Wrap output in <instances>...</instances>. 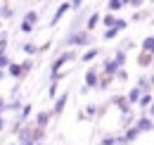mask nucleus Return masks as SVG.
<instances>
[{
    "label": "nucleus",
    "mask_w": 154,
    "mask_h": 145,
    "mask_svg": "<svg viewBox=\"0 0 154 145\" xmlns=\"http://www.w3.org/2000/svg\"><path fill=\"white\" fill-rule=\"evenodd\" d=\"M93 40H95L93 34H88L85 29H69L66 36L62 38V48H66V50H74V48H88Z\"/></svg>",
    "instance_id": "nucleus-1"
},
{
    "label": "nucleus",
    "mask_w": 154,
    "mask_h": 145,
    "mask_svg": "<svg viewBox=\"0 0 154 145\" xmlns=\"http://www.w3.org/2000/svg\"><path fill=\"white\" fill-rule=\"evenodd\" d=\"M74 60H78L76 50H62V53L52 60V64H50V81H62V79H64V64H69V62H74Z\"/></svg>",
    "instance_id": "nucleus-2"
},
{
    "label": "nucleus",
    "mask_w": 154,
    "mask_h": 145,
    "mask_svg": "<svg viewBox=\"0 0 154 145\" xmlns=\"http://www.w3.org/2000/svg\"><path fill=\"white\" fill-rule=\"evenodd\" d=\"M17 145H36L33 140V121H26L21 131L17 133Z\"/></svg>",
    "instance_id": "nucleus-3"
},
{
    "label": "nucleus",
    "mask_w": 154,
    "mask_h": 145,
    "mask_svg": "<svg viewBox=\"0 0 154 145\" xmlns=\"http://www.w3.org/2000/svg\"><path fill=\"white\" fill-rule=\"evenodd\" d=\"M119 69H123V67H119L112 57H104V60H102V64H100V74H102V76H107V79H114Z\"/></svg>",
    "instance_id": "nucleus-4"
},
{
    "label": "nucleus",
    "mask_w": 154,
    "mask_h": 145,
    "mask_svg": "<svg viewBox=\"0 0 154 145\" xmlns=\"http://www.w3.org/2000/svg\"><path fill=\"white\" fill-rule=\"evenodd\" d=\"M97 81H100V67H88V72L83 76V88L93 91V88H97Z\"/></svg>",
    "instance_id": "nucleus-5"
},
{
    "label": "nucleus",
    "mask_w": 154,
    "mask_h": 145,
    "mask_svg": "<svg viewBox=\"0 0 154 145\" xmlns=\"http://www.w3.org/2000/svg\"><path fill=\"white\" fill-rule=\"evenodd\" d=\"M66 102H69V91L59 93L57 98L52 100V109H50V114H52V117H59V114L66 109Z\"/></svg>",
    "instance_id": "nucleus-6"
},
{
    "label": "nucleus",
    "mask_w": 154,
    "mask_h": 145,
    "mask_svg": "<svg viewBox=\"0 0 154 145\" xmlns=\"http://www.w3.org/2000/svg\"><path fill=\"white\" fill-rule=\"evenodd\" d=\"M107 105H114V107L119 109L121 114H128V112H133V107H131V105H128V100H126V95H112Z\"/></svg>",
    "instance_id": "nucleus-7"
},
{
    "label": "nucleus",
    "mask_w": 154,
    "mask_h": 145,
    "mask_svg": "<svg viewBox=\"0 0 154 145\" xmlns=\"http://www.w3.org/2000/svg\"><path fill=\"white\" fill-rule=\"evenodd\" d=\"M133 128L142 136V133H149V131H154V121L147 117V114H142L140 119H135V124H133Z\"/></svg>",
    "instance_id": "nucleus-8"
},
{
    "label": "nucleus",
    "mask_w": 154,
    "mask_h": 145,
    "mask_svg": "<svg viewBox=\"0 0 154 145\" xmlns=\"http://www.w3.org/2000/svg\"><path fill=\"white\" fill-rule=\"evenodd\" d=\"M50 121H52V114H50V109H40V112H36V119H33V126L36 128H45L50 126Z\"/></svg>",
    "instance_id": "nucleus-9"
},
{
    "label": "nucleus",
    "mask_w": 154,
    "mask_h": 145,
    "mask_svg": "<svg viewBox=\"0 0 154 145\" xmlns=\"http://www.w3.org/2000/svg\"><path fill=\"white\" fill-rule=\"evenodd\" d=\"M69 10H71V2H59V5H57V10H55V14H52V19H50V29H52V26H57V24H59V19L64 17V14L69 12Z\"/></svg>",
    "instance_id": "nucleus-10"
},
{
    "label": "nucleus",
    "mask_w": 154,
    "mask_h": 145,
    "mask_svg": "<svg viewBox=\"0 0 154 145\" xmlns=\"http://www.w3.org/2000/svg\"><path fill=\"white\" fill-rule=\"evenodd\" d=\"M5 74H7L10 79H14V81H21V79H24V72H21V64H19V62H10L7 69H5Z\"/></svg>",
    "instance_id": "nucleus-11"
},
{
    "label": "nucleus",
    "mask_w": 154,
    "mask_h": 145,
    "mask_svg": "<svg viewBox=\"0 0 154 145\" xmlns=\"http://www.w3.org/2000/svg\"><path fill=\"white\" fill-rule=\"evenodd\" d=\"M100 19H102V14H100V12H90V14H88V19H85V26H83V29H85L88 34H93V29H97Z\"/></svg>",
    "instance_id": "nucleus-12"
},
{
    "label": "nucleus",
    "mask_w": 154,
    "mask_h": 145,
    "mask_svg": "<svg viewBox=\"0 0 154 145\" xmlns=\"http://www.w3.org/2000/svg\"><path fill=\"white\" fill-rule=\"evenodd\" d=\"M21 21H26V24H31V26H38L40 12H38V10H26V12H24V17H21Z\"/></svg>",
    "instance_id": "nucleus-13"
},
{
    "label": "nucleus",
    "mask_w": 154,
    "mask_h": 145,
    "mask_svg": "<svg viewBox=\"0 0 154 145\" xmlns=\"http://www.w3.org/2000/svg\"><path fill=\"white\" fill-rule=\"evenodd\" d=\"M21 107H24V100H21V98H12V100H7V112H12L14 117L21 112Z\"/></svg>",
    "instance_id": "nucleus-14"
},
{
    "label": "nucleus",
    "mask_w": 154,
    "mask_h": 145,
    "mask_svg": "<svg viewBox=\"0 0 154 145\" xmlns=\"http://www.w3.org/2000/svg\"><path fill=\"white\" fill-rule=\"evenodd\" d=\"M21 53L26 55V57H31V60H33V57L38 55V45H36L33 40H26V43L21 45Z\"/></svg>",
    "instance_id": "nucleus-15"
},
{
    "label": "nucleus",
    "mask_w": 154,
    "mask_h": 145,
    "mask_svg": "<svg viewBox=\"0 0 154 145\" xmlns=\"http://www.w3.org/2000/svg\"><path fill=\"white\" fill-rule=\"evenodd\" d=\"M140 53L154 55V36H145V38H142V43H140Z\"/></svg>",
    "instance_id": "nucleus-16"
},
{
    "label": "nucleus",
    "mask_w": 154,
    "mask_h": 145,
    "mask_svg": "<svg viewBox=\"0 0 154 145\" xmlns=\"http://www.w3.org/2000/svg\"><path fill=\"white\" fill-rule=\"evenodd\" d=\"M135 88L142 93V95H145V93H152V88H149V79H147L145 74H140V76H137V86H135Z\"/></svg>",
    "instance_id": "nucleus-17"
},
{
    "label": "nucleus",
    "mask_w": 154,
    "mask_h": 145,
    "mask_svg": "<svg viewBox=\"0 0 154 145\" xmlns=\"http://www.w3.org/2000/svg\"><path fill=\"white\" fill-rule=\"evenodd\" d=\"M140 98H142V93L137 91V88H131V91L126 93V100H128V105H131V107H133V105H137V102H140Z\"/></svg>",
    "instance_id": "nucleus-18"
},
{
    "label": "nucleus",
    "mask_w": 154,
    "mask_h": 145,
    "mask_svg": "<svg viewBox=\"0 0 154 145\" xmlns=\"http://www.w3.org/2000/svg\"><path fill=\"white\" fill-rule=\"evenodd\" d=\"M123 7H126V0H109V2H107V12H109V14H116V12L123 10Z\"/></svg>",
    "instance_id": "nucleus-19"
},
{
    "label": "nucleus",
    "mask_w": 154,
    "mask_h": 145,
    "mask_svg": "<svg viewBox=\"0 0 154 145\" xmlns=\"http://www.w3.org/2000/svg\"><path fill=\"white\" fill-rule=\"evenodd\" d=\"M0 19H5V21L14 19V5H7V2H2V10H0Z\"/></svg>",
    "instance_id": "nucleus-20"
},
{
    "label": "nucleus",
    "mask_w": 154,
    "mask_h": 145,
    "mask_svg": "<svg viewBox=\"0 0 154 145\" xmlns=\"http://www.w3.org/2000/svg\"><path fill=\"white\" fill-rule=\"evenodd\" d=\"M133 124H135V114H133V112H128V114H121V128H123V131L133 128Z\"/></svg>",
    "instance_id": "nucleus-21"
},
{
    "label": "nucleus",
    "mask_w": 154,
    "mask_h": 145,
    "mask_svg": "<svg viewBox=\"0 0 154 145\" xmlns=\"http://www.w3.org/2000/svg\"><path fill=\"white\" fill-rule=\"evenodd\" d=\"M112 60H114L119 67H126V62H128V55L123 53L121 48H116V50H114V55H112Z\"/></svg>",
    "instance_id": "nucleus-22"
},
{
    "label": "nucleus",
    "mask_w": 154,
    "mask_h": 145,
    "mask_svg": "<svg viewBox=\"0 0 154 145\" xmlns=\"http://www.w3.org/2000/svg\"><path fill=\"white\" fill-rule=\"evenodd\" d=\"M100 53H102V50H100V48H88V50H85V53L81 55V62H93V60H95V57H100Z\"/></svg>",
    "instance_id": "nucleus-23"
},
{
    "label": "nucleus",
    "mask_w": 154,
    "mask_h": 145,
    "mask_svg": "<svg viewBox=\"0 0 154 145\" xmlns=\"http://www.w3.org/2000/svg\"><path fill=\"white\" fill-rule=\"evenodd\" d=\"M31 112H33V107H31L29 102H24V107H21V112L17 114V119H19L21 124H26V121H29V117H31Z\"/></svg>",
    "instance_id": "nucleus-24"
},
{
    "label": "nucleus",
    "mask_w": 154,
    "mask_h": 145,
    "mask_svg": "<svg viewBox=\"0 0 154 145\" xmlns=\"http://www.w3.org/2000/svg\"><path fill=\"white\" fill-rule=\"evenodd\" d=\"M83 114H85V119H95V117H100V105H85V109H83Z\"/></svg>",
    "instance_id": "nucleus-25"
},
{
    "label": "nucleus",
    "mask_w": 154,
    "mask_h": 145,
    "mask_svg": "<svg viewBox=\"0 0 154 145\" xmlns=\"http://www.w3.org/2000/svg\"><path fill=\"white\" fill-rule=\"evenodd\" d=\"M137 64H140V67H152V64H154V55L140 53V55H137Z\"/></svg>",
    "instance_id": "nucleus-26"
},
{
    "label": "nucleus",
    "mask_w": 154,
    "mask_h": 145,
    "mask_svg": "<svg viewBox=\"0 0 154 145\" xmlns=\"http://www.w3.org/2000/svg\"><path fill=\"white\" fill-rule=\"evenodd\" d=\"M121 136H123V140H126V143H128V145H131V143H135V140L140 138V133H137L135 128H128V131H123Z\"/></svg>",
    "instance_id": "nucleus-27"
},
{
    "label": "nucleus",
    "mask_w": 154,
    "mask_h": 145,
    "mask_svg": "<svg viewBox=\"0 0 154 145\" xmlns=\"http://www.w3.org/2000/svg\"><path fill=\"white\" fill-rule=\"evenodd\" d=\"M7 43H10V34L2 29L0 31V55H7Z\"/></svg>",
    "instance_id": "nucleus-28"
},
{
    "label": "nucleus",
    "mask_w": 154,
    "mask_h": 145,
    "mask_svg": "<svg viewBox=\"0 0 154 145\" xmlns=\"http://www.w3.org/2000/svg\"><path fill=\"white\" fill-rule=\"evenodd\" d=\"M116 14H109V12H107V14H102V19H100V21H102V26H104V29H112V26H114L116 24Z\"/></svg>",
    "instance_id": "nucleus-29"
},
{
    "label": "nucleus",
    "mask_w": 154,
    "mask_h": 145,
    "mask_svg": "<svg viewBox=\"0 0 154 145\" xmlns=\"http://www.w3.org/2000/svg\"><path fill=\"white\" fill-rule=\"evenodd\" d=\"M57 95H59V81H50V86H48V98L55 100Z\"/></svg>",
    "instance_id": "nucleus-30"
},
{
    "label": "nucleus",
    "mask_w": 154,
    "mask_h": 145,
    "mask_svg": "<svg viewBox=\"0 0 154 145\" xmlns=\"http://www.w3.org/2000/svg\"><path fill=\"white\" fill-rule=\"evenodd\" d=\"M19 64H21V72H24V79L33 72V60H31V57H26V60H24V62H19Z\"/></svg>",
    "instance_id": "nucleus-31"
},
{
    "label": "nucleus",
    "mask_w": 154,
    "mask_h": 145,
    "mask_svg": "<svg viewBox=\"0 0 154 145\" xmlns=\"http://www.w3.org/2000/svg\"><path fill=\"white\" fill-rule=\"evenodd\" d=\"M152 102H154V95H152V93H145V95L140 98V102H137V105H140V107H142L145 112H147V107H149Z\"/></svg>",
    "instance_id": "nucleus-32"
},
{
    "label": "nucleus",
    "mask_w": 154,
    "mask_h": 145,
    "mask_svg": "<svg viewBox=\"0 0 154 145\" xmlns=\"http://www.w3.org/2000/svg\"><path fill=\"white\" fill-rule=\"evenodd\" d=\"M112 81H114V79H107V76L100 74V81H97V88H95V91H107V88L112 86Z\"/></svg>",
    "instance_id": "nucleus-33"
},
{
    "label": "nucleus",
    "mask_w": 154,
    "mask_h": 145,
    "mask_svg": "<svg viewBox=\"0 0 154 145\" xmlns=\"http://www.w3.org/2000/svg\"><path fill=\"white\" fill-rule=\"evenodd\" d=\"M116 36H119V31H116L114 26H112V29H104V31H102V38H104V40H114Z\"/></svg>",
    "instance_id": "nucleus-34"
},
{
    "label": "nucleus",
    "mask_w": 154,
    "mask_h": 145,
    "mask_svg": "<svg viewBox=\"0 0 154 145\" xmlns=\"http://www.w3.org/2000/svg\"><path fill=\"white\" fill-rule=\"evenodd\" d=\"M100 145H116V136H114V133L102 136V138H100Z\"/></svg>",
    "instance_id": "nucleus-35"
},
{
    "label": "nucleus",
    "mask_w": 154,
    "mask_h": 145,
    "mask_svg": "<svg viewBox=\"0 0 154 145\" xmlns=\"http://www.w3.org/2000/svg\"><path fill=\"white\" fill-rule=\"evenodd\" d=\"M19 31L24 34V36H31V34L36 31V26H31V24H26V21H21V24H19Z\"/></svg>",
    "instance_id": "nucleus-36"
},
{
    "label": "nucleus",
    "mask_w": 154,
    "mask_h": 145,
    "mask_svg": "<svg viewBox=\"0 0 154 145\" xmlns=\"http://www.w3.org/2000/svg\"><path fill=\"white\" fill-rule=\"evenodd\" d=\"M114 29L119 31V34H121V31H126V29H128V19L119 17V19H116V24H114Z\"/></svg>",
    "instance_id": "nucleus-37"
},
{
    "label": "nucleus",
    "mask_w": 154,
    "mask_h": 145,
    "mask_svg": "<svg viewBox=\"0 0 154 145\" xmlns=\"http://www.w3.org/2000/svg\"><path fill=\"white\" fill-rule=\"evenodd\" d=\"M135 48H137V45H135V40H131V38L121 43V50H123V53H126V55L131 53V50H135Z\"/></svg>",
    "instance_id": "nucleus-38"
},
{
    "label": "nucleus",
    "mask_w": 154,
    "mask_h": 145,
    "mask_svg": "<svg viewBox=\"0 0 154 145\" xmlns=\"http://www.w3.org/2000/svg\"><path fill=\"white\" fill-rule=\"evenodd\" d=\"M114 81L126 83V81H128V69H126V67H123V69H119V72H116V76H114Z\"/></svg>",
    "instance_id": "nucleus-39"
},
{
    "label": "nucleus",
    "mask_w": 154,
    "mask_h": 145,
    "mask_svg": "<svg viewBox=\"0 0 154 145\" xmlns=\"http://www.w3.org/2000/svg\"><path fill=\"white\" fill-rule=\"evenodd\" d=\"M147 17H149V12H147V10H137L133 17H131V21H142V19H147Z\"/></svg>",
    "instance_id": "nucleus-40"
},
{
    "label": "nucleus",
    "mask_w": 154,
    "mask_h": 145,
    "mask_svg": "<svg viewBox=\"0 0 154 145\" xmlns=\"http://www.w3.org/2000/svg\"><path fill=\"white\" fill-rule=\"evenodd\" d=\"M10 62H12V60H10V55H0V72H5Z\"/></svg>",
    "instance_id": "nucleus-41"
},
{
    "label": "nucleus",
    "mask_w": 154,
    "mask_h": 145,
    "mask_svg": "<svg viewBox=\"0 0 154 145\" xmlns=\"http://www.w3.org/2000/svg\"><path fill=\"white\" fill-rule=\"evenodd\" d=\"M5 112H7V98L0 95V117H5Z\"/></svg>",
    "instance_id": "nucleus-42"
},
{
    "label": "nucleus",
    "mask_w": 154,
    "mask_h": 145,
    "mask_svg": "<svg viewBox=\"0 0 154 145\" xmlns=\"http://www.w3.org/2000/svg\"><path fill=\"white\" fill-rule=\"evenodd\" d=\"M50 48H52V40H45L43 45H38V53H48Z\"/></svg>",
    "instance_id": "nucleus-43"
},
{
    "label": "nucleus",
    "mask_w": 154,
    "mask_h": 145,
    "mask_svg": "<svg viewBox=\"0 0 154 145\" xmlns=\"http://www.w3.org/2000/svg\"><path fill=\"white\" fill-rule=\"evenodd\" d=\"M126 5H128V7H142L145 2H142V0H126Z\"/></svg>",
    "instance_id": "nucleus-44"
},
{
    "label": "nucleus",
    "mask_w": 154,
    "mask_h": 145,
    "mask_svg": "<svg viewBox=\"0 0 154 145\" xmlns=\"http://www.w3.org/2000/svg\"><path fill=\"white\" fill-rule=\"evenodd\" d=\"M81 7H83L81 0H74V2H71V12H81Z\"/></svg>",
    "instance_id": "nucleus-45"
},
{
    "label": "nucleus",
    "mask_w": 154,
    "mask_h": 145,
    "mask_svg": "<svg viewBox=\"0 0 154 145\" xmlns=\"http://www.w3.org/2000/svg\"><path fill=\"white\" fill-rule=\"evenodd\" d=\"M145 114H147V117H149V119L154 121V102L149 105V107H147V112H145Z\"/></svg>",
    "instance_id": "nucleus-46"
},
{
    "label": "nucleus",
    "mask_w": 154,
    "mask_h": 145,
    "mask_svg": "<svg viewBox=\"0 0 154 145\" xmlns=\"http://www.w3.org/2000/svg\"><path fill=\"white\" fill-rule=\"evenodd\" d=\"M5 128H7V119H5V117H0V131H5Z\"/></svg>",
    "instance_id": "nucleus-47"
},
{
    "label": "nucleus",
    "mask_w": 154,
    "mask_h": 145,
    "mask_svg": "<svg viewBox=\"0 0 154 145\" xmlns=\"http://www.w3.org/2000/svg\"><path fill=\"white\" fill-rule=\"evenodd\" d=\"M147 79H149V88H152V91H154V74H149Z\"/></svg>",
    "instance_id": "nucleus-48"
},
{
    "label": "nucleus",
    "mask_w": 154,
    "mask_h": 145,
    "mask_svg": "<svg viewBox=\"0 0 154 145\" xmlns=\"http://www.w3.org/2000/svg\"><path fill=\"white\" fill-rule=\"evenodd\" d=\"M2 79H5V72H0V81H2Z\"/></svg>",
    "instance_id": "nucleus-49"
},
{
    "label": "nucleus",
    "mask_w": 154,
    "mask_h": 145,
    "mask_svg": "<svg viewBox=\"0 0 154 145\" xmlns=\"http://www.w3.org/2000/svg\"><path fill=\"white\" fill-rule=\"evenodd\" d=\"M7 145H17V143H7Z\"/></svg>",
    "instance_id": "nucleus-50"
},
{
    "label": "nucleus",
    "mask_w": 154,
    "mask_h": 145,
    "mask_svg": "<svg viewBox=\"0 0 154 145\" xmlns=\"http://www.w3.org/2000/svg\"><path fill=\"white\" fill-rule=\"evenodd\" d=\"M152 26H154V17H152Z\"/></svg>",
    "instance_id": "nucleus-51"
},
{
    "label": "nucleus",
    "mask_w": 154,
    "mask_h": 145,
    "mask_svg": "<svg viewBox=\"0 0 154 145\" xmlns=\"http://www.w3.org/2000/svg\"><path fill=\"white\" fill-rule=\"evenodd\" d=\"M0 10H2V2H0Z\"/></svg>",
    "instance_id": "nucleus-52"
},
{
    "label": "nucleus",
    "mask_w": 154,
    "mask_h": 145,
    "mask_svg": "<svg viewBox=\"0 0 154 145\" xmlns=\"http://www.w3.org/2000/svg\"><path fill=\"white\" fill-rule=\"evenodd\" d=\"M152 67H154V64H152ZM152 74H154V72H152Z\"/></svg>",
    "instance_id": "nucleus-53"
},
{
    "label": "nucleus",
    "mask_w": 154,
    "mask_h": 145,
    "mask_svg": "<svg viewBox=\"0 0 154 145\" xmlns=\"http://www.w3.org/2000/svg\"><path fill=\"white\" fill-rule=\"evenodd\" d=\"M152 12H154V10H152Z\"/></svg>",
    "instance_id": "nucleus-54"
}]
</instances>
